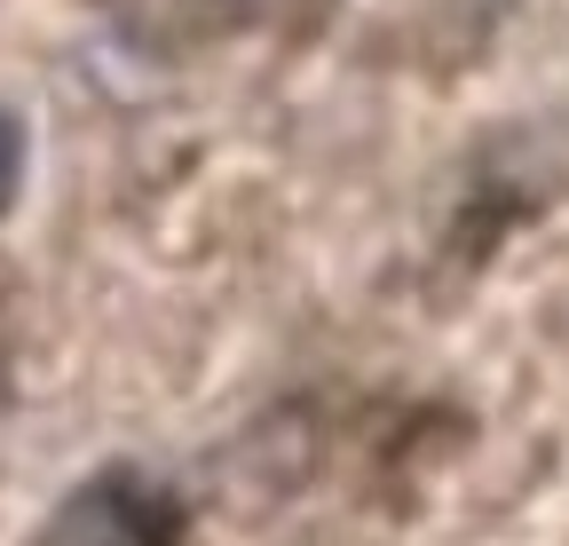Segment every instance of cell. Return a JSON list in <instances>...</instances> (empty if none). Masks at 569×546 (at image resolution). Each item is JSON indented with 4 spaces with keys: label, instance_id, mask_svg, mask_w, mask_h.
Masks as SVG:
<instances>
[{
    "label": "cell",
    "instance_id": "obj_1",
    "mask_svg": "<svg viewBox=\"0 0 569 546\" xmlns=\"http://www.w3.org/2000/svg\"><path fill=\"white\" fill-rule=\"evenodd\" d=\"M24 546H190V507L167 475L111 459V467L80 475Z\"/></svg>",
    "mask_w": 569,
    "mask_h": 546
},
{
    "label": "cell",
    "instance_id": "obj_2",
    "mask_svg": "<svg viewBox=\"0 0 569 546\" xmlns=\"http://www.w3.org/2000/svg\"><path fill=\"white\" fill-rule=\"evenodd\" d=\"M24 119L17 111H0V215H9L17 207V190H24Z\"/></svg>",
    "mask_w": 569,
    "mask_h": 546
}]
</instances>
